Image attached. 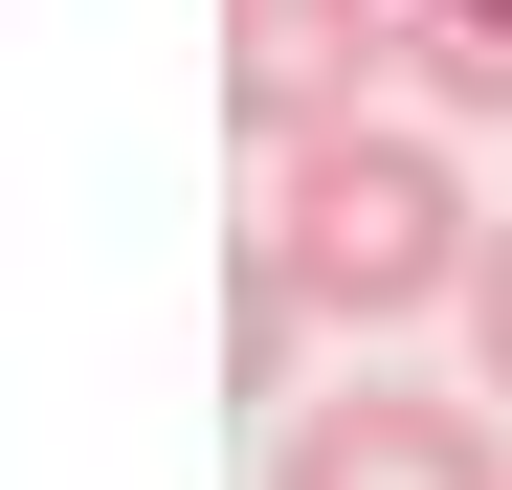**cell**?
<instances>
[{"label": "cell", "mask_w": 512, "mask_h": 490, "mask_svg": "<svg viewBox=\"0 0 512 490\" xmlns=\"http://www.w3.org/2000/svg\"><path fill=\"white\" fill-rule=\"evenodd\" d=\"M268 268L334 312V335H401V312H468V268H490V201H468V134L446 112H357V134H312V156H268Z\"/></svg>", "instance_id": "1"}, {"label": "cell", "mask_w": 512, "mask_h": 490, "mask_svg": "<svg viewBox=\"0 0 512 490\" xmlns=\"http://www.w3.org/2000/svg\"><path fill=\"white\" fill-rule=\"evenodd\" d=\"M401 90V0H223V112L245 156H312Z\"/></svg>", "instance_id": "2"}, {"label": "cell", "mask_w": 512, "mask_h": 490, "mask_svg": "<svg viewBox=\"0 0 512 490\" xmlns=\"http://www.w3.org/2000/svg\"><path fill=\"white\" fill-rule=\"evenodd\" d=\"M268 490H512V446L446 379H334V401L268 424Z\"/></svg>", "instance_id": "3"}, {"label": "cell", "mask_w": 512, "mask_h": 490, "mask_svg": "<svg viewBox=\"0 0 512 490\" xmlns=\"http://www.w3.org/2000/svg\"><path fill=\"white\" fill-rule=\"evenodd\" d=\"M401 90L446 134H512V0H401Z\"/></svg>", "instance_id": "4"}, {"label": "cell", "mask_w": 512, "mask_h": 490, "mask_svg": "<svg viewBox=\"0 0 512 490\" xmlns=\"http://www.w3.org/2000/svg\"><path fill=\"white\" fill-rule=\"evenodd\" d=\"M290 335H312V290L245 245V290H223V357H245V401H290Z\"/></svg>", "instance_id": "5"}, {"label": "cell", "mask_w": 512, "mask_h": 490, "mask_svg": "<svg viewBox=\"0 0 512 490\" xmlns=\"http://www.w3.org/2000/svg\"><path fill=\"white\" fill-rule=\"evenodd\" d=\"M468 401H512V223H490V268H468Z\"/></svg>", "instance_id": "6"}]
</instances>
